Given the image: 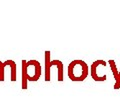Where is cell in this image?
<instances>
[{"instance_id": "6da1fadb", "label": "cell", "mask_w": 120, "mask_h": 108, "mask_svg": "<svg viewBox=\"0 0 120 108\" xmlns=\"http://www.w3.org/2000/svg\"><path fill=\"white\" fill-rule=\"evenodd\" d=\"M41 75V66L37 60H22V89H27V81H37Z\"/></svg>"}, {"instance_id": "7a4b0ae2", "label": "cell", "mask_w": 120, "mask_h": 108, "mask_svg": "<svg viewBox=\"0 0 120 108\" xmlns=\"http://www.w3.org/2000/svg\"><path fill=\"white\" fill-rule=\"evenodd\" d=\"M67 74L70 80L79 82V81L85 80V78L88 76V65L86 62L80 59H76L69 63Z\"/></svg>"}, {"instance_id": "3957f363", "label": "cell", "mask_w": 120, "mask_h": 108, "mask_svg": "<svg viewBox=\"0 0 120 108\" xmlns=\"http://www.w3.org/2000/svg\"><path fill=\"white\" fill-rule=\"evenodd\" d=\"M55 66L57 68V79L58 81L64 80V65L60 60H50V51H45V81H50V68Z\"/></svg>"}, {"instance_id": "277c9868", "label": "cell", "mask_w": 120, "mask_h": 108, "mask_svg": "<svg viewBox=\"0 0 120 108\" xmlns=\"http://www.w3.org/2000/svg\"><path fill=\"white\" fill-rule=\"evenodd\" d=\"M109 65L111 67V70H112V74L115 78V85H114V89H119L120 88V71L117 70V67H116L115 64V61L110 59L109 61Z\"/></svg>"}, {"instance_id": "5b68a950", "label": "cell", "mask_w": 120, "mask_h": 108, "mask_svg": "<svg viewBox=\"0 0 120 108\" xmlns=\"http://www.w3.org/2000/svg\"><path fill=\"white\" fill-rule=\"evenodd\" d=\"M8 66L11 69V81H16V76H17V72H16V63L12 60H8Z\"/></svg>"}, {"instance_id": "8992f818", "label": "cell", "mask_w": 120, "mask_h": 108, "mask_svg": "<svg viewBox=\"0 0 120 108\" xmlns=\"http://www.w3.org/2000/svg\"><path fill=\"white\" fill-rule=\"evenodd\" d=\"M7 65V61L4 63H2L0 61V81H4V71H5V67Z\"/></svg>"}]
</instances>
